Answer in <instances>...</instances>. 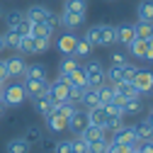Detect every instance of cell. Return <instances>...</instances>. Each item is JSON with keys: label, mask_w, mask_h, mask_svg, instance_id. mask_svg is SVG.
I'll list each match as a JSON object with an SVG mask.
<instances>
[{"label": "cell", "mask_w": 153, "mask_h": 153, "mask_svg": "<svg viewBox=\"0 0 153 153\" xmlns=\"http://www.w3.org/2000/svg\"><path fill=\"white\" fill-rule=\"evenodd\" d=\"M27 100V92L22 83H5L3 85V102L5 107H20Z\"/></svg>", "instance_id": "1"}, {"label": "cell", "mask_w": 153, "mask_h": 153, "mask_svg": "<svg viewBox=\"0 0 153 153\" xmlns=\"http://www.w3.org/2000/svg\"><path fill=\"white\" fill-rule=\"evenodd\" d=\"M83 71H85V78H88V85H90V88H97V85L105 83V66H102L97 59L88 61V63L83 66Z\"/></svg>", "instance_id": "2"}, {"label": "cell", "mask_w": 153, "mask_h": 153, "mask_svg": "<svg viewBox=\"0 0 153 153\" xmlns=\"http://www.w3.org/2000/svg\"><path fill=\"white\" fill-rule=\"evenodd\" d=\"M129 83H134V88H136L141 95H151V92H153V73H151V71L139 68V71H136V75H134Z\"/></svg>", "instance_id": "3"}, {"label": "cell", "mask_w": 153, "mask_h": 153, "mask_svg": "<svg viewBox=\"0 0 153 153\" xmlns=\"http://www.w3.org/2000/svg\"><path fill=\"white\" fill-rule=\"evenodd\" d=\"M51 15H53V12H51L49 7H44V5H29L27 12H25V17H27L32 25H46Z\"/></svg>", "instance_id": "4"}, {"label": "cell", "mask_w": 153, "mask_h": 153, "mask_svg": "<svg viewBox=\"0 0 153 153\" xmlns=\"http://www.w3.org/2000/svg\"><path fill=\"white\" fill-rule=\"evenodd\" d=\"M68 88L71 85H66V83H49V90H46V95H49V100L53 102V105H59V102H68L71 97H68Z\"/></svg>", "instance_id": "5"}, {"label": "cell", "mask_w": 153, "mask_h": 153, "mask_svg": "<svg viewBox=\"0 0 153 153\" xmlns=\"http://www.w3.org/2000/svg\"><path fill=\"white\" fill-rule=\"evenodd\" d=\"M25 92H27V97H42V95H46L49 90V80H32V78H25Z\"/></svg>", "instance_id": "6"}, {"label": "cell", "mask_w": 153, "mask_h": 153, "mask_svg": "<svg viewBox=\"0 0 153 153\" xmlns=\"http://www.w3.org/2000/svg\"><path fill=\"white\" fill-rule=\"evenodd\" d=\"M5 66H7V78H20V75H25V68H27V61L22 59L20 53L17 56H10V59H5Z\"/></svg>", "instance_id": "7"}, {"label": "cell", "mask_w": 153, "mask_h": 153, "mask_svg": "<svg viewBox=\"0 0 153 153\" xmlns=\"http://www.w3.org/2000/svg\"><path fill=\"white\" fill-rule=\"evenodd\" d=\"M59 20V25L61 27H66V29H78L83 22H85V15H78V12H68V10H63L61 12V17H56Z\"/></svg>", "instance_id": "8"}, {"label": "cell", "mask_w": 153, "mask_h": 153, "mask_svg": "<svg viewBox=\"0 0 153 153\" xmlns=\"http://www.w3.org/2000/svg\"><path fill=\"white\" fill-rule=\"evenodd\" d=\"M112 141L114 143H124V146H139L131 126H119L117 131H112Z\"/></svg>", "instance_id": "9"}, {"label": "cell", "mask_w": 153, "mask_h": 153, "mask_svg": "<svg viewBox=\"0 0 153 153\" xmlns=\"http://www.w3.org/2000/svg\"><path fill=\"white\" fill-rule=\"evenodd\" d=\"M85 112H88V122H90V124H95V126H105V124H107L109 112H107V107H105V105L90 107V109H85Z\"/></svg>", "instance_id": "10"}, {"label": "cell", "mask_w": 153, "mask_h": 153, "mask_svg": "<svg viewBox=\"0 0 153 153\" xmlns=\"http://www.w3.org/2000/svg\"><path fill=\"white\" fill-rule=\"evenodd\" d=\"M88 124H90V122H88V112H83V109H75L71 117H68V129H71L73 134H80Z\"/></svg>", "instance_id": "11"}, {"label": "cell", "mask_w": 153, "mask_h": 153, "mask_svg": "<svg viewBox=\"0 0 153 153\" xmlns=\"http://www.w3.org/2000/svg\"><path fill=\"white\" fill-rule=\"evenodd\" d=\"M75 42H78V36H75L73 32H66V34H61L59 39H56V46H59V51H61L63 56H73Z\"/></svg>", "instance_id": "12"}, {"label": "cell", "mask_w": 153, "mask_h": 153, "mask_svg": "<svg viewBox=\"0 0 153 153\" xmlns=\"http://www.w3.org/2000/svg\"><path fill=\"white\" fill-rule=\"evenodd\" d=\"M112 88H114V95H122L124 100H136V97H141V92L134 88V83H129V80H122V83L112 85Z\"/></svg>", "instance_id": "13"}, {"label": "cell", "mask_w": 153, "mask_h": 153, "mask_svg": "<svg viewBox=\"0 0 153 153\" xmlns=\"http://www.w3.org/2000/svg\"><path fill=\"white\" fill-rule=\"evenodd\" d=\"M80 136H83L88 143H92V141L107 139V129H105V126H95V124H88V126L80 131Z\"/></svg>", "instance_id": "14"}, {"label": "cell", "mask_w": 153, "mask_h": 153, "mask_svg": "<svg viewBox=\"0 0 153 153\" xmlns=\"http://www.w3.org/2000/svg\"><path fill=\"white\" fill-rule=\"evenodd\" d=\"M25 78H32V80H49V73H46L44 63H27Z\"/></svg>", "instance_id": "15"}, {"label": "cell", "mask_w": 153, "mask_h": 153, "mask_svg": "<svg viewBox=\"0 0 153 153\" xmlns=\"http://www.w3.org/2000/svg\"><path fill=\"white\" fill-rule=\"evenodd\" d=\"M112 44H117V27L100 25V46H112Z\"/></svg>", "instance_id": "16"}, {"label": "cell", "mask_w": 153, "mask_h": 153, "mask_svg": "<svg viewBox=\"0 0 153 153\" xmlns=\"http://www.w3.org/2000/svg\"><path fill=\"white\" fill-rule=\"evenodd\" d=\"M46 126H49V131H53V134H61V131H68V119H63L61 114H49L46 117Z\"/></svg>", "instance_id": "17"}, {"label": "cell", "mask_w": 153, "mask_h": 153, "mask_svg": "<svg viewBox=\"0 0 153 153\" xmlns=\"http://www.w3.org/2000/svg\"><path fill=\"white\" fill-rule=\"evenodd\" d=\"M134 39H136L134 25H119V27H117V44H124V46H129Z\"/></svg>", "instance_id": "18"}, {"label": "cell", "mask_w": 153, "mask_h": 153, "mask_svg": "<svg viewBox=\"0 0 153 153\" xmlns=\"http://www.w3.org/2000/svg\"><path fill=\"white\" fill-rule=\"evenodd\" d=\"M136 17H139V22L153 25V0H141L139 7H136Z\"/></svg>", "instance_id": "19"}, {"label": "cell", "mask_w": 153, "mask_h": 153, "mask_svg": "<svg viewBox=\"0 0 153 153\" xmlns=\"http://www.w3.org/2000/svg\"><path fill=\"white\" fill-rule=\"evenodd\" d=\"M134 136H136V141H151L153 139V126L148 122H139V124H134Z\"/></svg>", "instance_id": "20"}, {"label": "cell", "mask_w": 153, "mask_h": 153, "mask_svg": "<svg viewBox=\"0 0 153 153\" xmlns=\"http://www.w3.org/2000/svg\"><path fill=\"white\" fill-rule=\"evenodd\" d=\"M34 107H36V112H39L44 119L49 117V114H53V109H56V105L49 100V95H42V97H36V100H34Z\"/></svg>", "instance_id": "21"}, {"label": "cell", "mask_w": 153, "mask_h": 153, "mask_svg": "<svg viewBox=\"0 0 153 153\" xmlns=\"http://www.w3.org/2000/svg\"><path fill=\"white\" fill-rule=\"evenodd\" d=\"M129 51H131V56L134 59H146V51H148V42L146 39H134L129 46H126Z\"/></svg>", "instance_id": "22"}, {"label": "cell", "mask_w": 153, "mask_h": 153, "mask_svg": "<svg viewBox=\"0 0 153 153\" xmlns=\"http://www.w3.org/2000/svg\"><path fill=\"white\" fill-rule=\"evenodd\" d=\"M5 153H29V143L25 139H10L5 143Z\"/></svg>", "instance_id": "23"}, {"label": "cell", "mask_w": 153, "mask_h": 153, "mask_svg": "<svg viewBox=\"0 0 153 153\" xmlns=\"http://www.w3.org/2000/svg\"><path fill=\"white\" fill-rule=\"evenodd\" d=\"M3 44H5V49H10V51L17 53V49H20V34H17L15 29H7L3 34Z\"/></svg>", "instance_id": "24"}, {"label": "cell", "mask_w": 153, "mask_h": 153, "mask_svg": "<svg viewBox=\"0 0 153 153\" xmlns=\"http://www.w3.org/2000/svg\"><path fill=\"white\" fill-rule=\"evenodd\" d=\"M80 102L90 109V107H97L100 105V97H97V90H95V88H85V92H83V97H80Z\"/></svg>", "instance_id": "25"}, {"label": "cell", "mask_w": 153, "mask_h": 153, "mask_svg": "<svg viewBox=\"0 0 153 153\" xmlns=\"http://www.w3.org/2000/svg\"><path fill=\"white\" fill-rule=\"evenodd\" d=\"M134 32H136V39H151L153 36V25L151 22H136L134 25Z\"/></svg>", "instance_id": "26"}, {"label": "cell", "mask_w": 153, "mask_h": 153, "mask_svg": "<svg viewBox=\"0 0 153 153\" xmlns=\"http://www.w3.org/2000/svg\"><path fill=\"white\" fill-rule=\"evenodd\" d=\"M143 112V102H141V97H136V100H126L124 102V117H134V114H141Z\"/></svg>", "instance_id": "27"}, {"label": "cell", "mask_w": 153, "mask_h": 153, "mask_svg": "<svg viewBox=\"0 0 153 153\" xmlns=\"http://www.w3.org/2000/svg\"><path fill=\"white\" fill-rule=\"evenodd\" d=\"M17 53H20V56H29V53H34V36H32V34L20 36V49H17Z\"/></svg>", "instance_id": "28"}, {"label": "cell", "mask_w": 153, "mask_h": 153, "mask_svg": "<svg viewBox=\"0 0 153 153\" xmlns=\"http://www.w3.org/2000/svg\"><path fill=\"white\" fill-rule=\"evenodd\" d=\"M97 90V97H100V105H107L112 97H114V88L109 85V83H102V85H97L95 88Z\"/></svg>", "instance_id": "29"}, {"label": "cell", "mask_w": 153, "mask_h": 153, "mask_svg": "<svg viewBox=\"0 0 153 153\" xmlns=\"http://www.w3.org/2000/svg\"><path fill=\"white\" fill-rule=\"evenodd\" d=\"M22 20H25V12H20V10H10V12H5V25H7V29H15Z\"/></svg>", "instance_id": "30"}, {"label": "cell", "mask_w": 153, "mask_h": 153, "mask_svg": "<svg viewBox=\"0 0 153 153\" xmlns=\"http://www.w3.org/2000/svg\"><path fill=\"white\" fill-rule=\"evenodd\" d=\"M32 36H34V39H51L53 29L46 27V25H32Z\"/></svg>", "instance_id": "31"}, {"label": "cell", "mask_w": 153, "mask_h": 153, "mask_svg": "<svg viewBox=\"0 0 153 153\" xmlns=\"http://www.w3.org/2000/svg\"><path fill=\"white\" fill-rule=\"evenodd\" d=\"M90 51H92V46L85 39H78V42H75V49H73V56H75V59H88Z\"/></svg>", "instance_id": "32"}, {"label": "cell", "mask_w": 153, "mask_h": 153, "mask_svg": "<svg viewBox=\"0 0 153 153\" xmlns=\"http://www.w3.org/2000/svg\"><path fill=\"white\" fill-rule=\"evenodd\" d=\"M63 10H68V12H78V15H85L88 3H85V0H66Z\"/></svg>", "instance_id": "33"}, {"label": "cell", "mask_w": 153, "mask_h": 153, "mask_svg": "<svg viewBox=\"0 0 153 153\" xmlns=\"http://www.w3.org/2000/svg\"><path fill=\"white\" fill-rule=\"evenodd\" d=\"M75 109H78V107H75V102H71V100H68V102H59L53 112H56V114H61L63 119H68V117H71V114H73Z\"/></svg>", "instance_id": "34"}, {"label": "cell", "mask_w": 153, "mask_h": 153, "mask_svg": "<svg viewBox=\"0 0 153 153\" xmlns=\"http://www.w3.org/2000/svg\"><path fill=\"white\" fill-rule=\"evenodd\" d=\"M83 39H85L90 46H100V25L90 27V29L85 32V36H83Z\"/></svg>", "instance_id": "35"}, {"label": "cell", "mask_w": 153, "mask_h": 153, "mask_svg": "<svg viewBox=\"0 0 153 153\" xmlns=\"http://www.w3.org/2000/svg\"><path fill=\"white\" fill-rule=\"evenodd\" d=\"M71 148H73V153H90V146H88V141L80 136H75V139H71Z\"/></svg>", "instance_id": "36"}, {"label": "cell", "mask_w": 153, "mask_h": 153, "mask_svg": "<svg viewBox=\"0 0 153 153\" xmlns=\"http://www.w3.org/2000/svg\"><path fill=\"white\" fill-rule=\"evenodd\" d=\"M75 68H80V61L75 59V56H63V61H61V73H71Z\"/></svg>", "instance_id": "37"}, {"label": "cell", "mask_w": 153, "mask_h": 153, "mask_svg": "<svg viewBox=\"0 0 153 153\" xmlns=\"http://www.w3.org/2000/svg\"><path fill=\"white\" fill-rule=\"evenodd\" d=\"M27 143H39L42 141V129H36V126H29L27 131H25V136H22Z\"/></svg>", "instance_id": "38"}, {"label": "cell", "mask_w": 153, "mask_h": 153, "mask_svg": "<svg viewBox=\"0 0 153 153\" xmlns=\"http://www.w3.org/2000/svg\"><path fill=\"white\" fill-rule=\"evenodd\" d=\"M136 71H139V68L134 66V63H129V61H126L124 66H119V73H122V80H131L134 75H136Z\"/></svg>", "instance_id": "39"}, {"label": "cell", "mask_w": 153, "mask_h": 153, "mask_svg": "<svg viewBox=\"0 0 153 153\" xmlns=\"http://www.w3.org/2000/svg\"><path fill=\"white\" fill-rule=\"evenodd\" d=\"M88 146H90V153H107V148H109V139L92 141V143H88Z\"/></svg>", "instance_id": "40"}, {"label": "cell", "mask_w": 153, "mask_h": 153, "mask_svg": "<svg viewBox=\"0 0 153 153\" xmlns=\"http://www.w3.org/2000/svg\"><path fill=\"white\" fill-rule=\"evenodd\" d=\"M136 146H124V143H114V141H109V148H107V153H131Z\"/></svg>", "instance_id": "41"}, {"label": "cell", "mask_w": 153, "mask_h": 153, "mask_svg": "<svg viewBox=\"0 0 153 153\" xmlns=\"http://www.w3.org/2000/svg\"><path fill=\"white\" fill-rule=\"evenodd\" d=\"M51 49V39H34V53H46Z\"/></svg>", "instance_id": "42"}, {"label": "cell", "mask_w": 153, "mask_h": 153, "mask_svg": "<svg viewBox=\"0 0 153 153\" xmlns=\"http://www.w3.org/2000/svg\"><path fill=\"white\" fill-rule=\"evenodd\" d=\"M15 32H17V34H20V36H27V34H32V22L27 20V17H25V20H22L20 25H17V27H15Z\"/></svg>", "instance_id": "43"}, {"label": "cell", "mask_w": 153, "mask_h": 153, "mask_svg": "<svg viewBox=\"0 0 153 153\" xmlns=\"http://www.w3.org/2000/svg\"><path fill=\"white\" fill-rule=\"evenodd\" d=\"M109 63H112V66H124V63H126V56L119 53V51H112V53H109Z\"/></svg>", "instance_id": "44"}, {"label": "cell", "mask_w": 153, "mask_h": 153, "mask_svg": "<svg viewBox=\"0 0 153 153\" xmlns=\"http://www.w3.org/2000/svg\"><path fill=\"white\" fill-rule=\"evenodd\" d=\"M53 153H73V148H71V139L59 141V143H56V148H53Z\"/></svg>", "instance_id": "45"}, {"label": "cell", "mask_w": 153, "mask_h": 153, "mask_svg": "<svg viewBox=\"0 0 153 153\" xmlns=\"http://www.w3.org/2000/svg\"><path fill=\"white\" fill-rule=\"evenodd\" d=\"M39 146H42L44 151H53V148H56V143H53L51 139H46V136H42V141H39Z\"/></svg>", "instance_id": "46"}, {"label": "cell", "mask_w": 153, "mask_h": 153, "mask_svg": "<svg viewBox=\"0 0 153 153\" xmlns=\"http://www.w3.org/2000/svg\"><path fill=\"white\" fill-rule=\"evenodd\" d=\"M0 80L3 83H7L10 78H7V66H5V59H0Z\"/></svg>", "instance_id": "47"}, {"label": "cell", "mask_w": 153, "mask_h": 153, "mask_svg": "<svg viewBox=\"0 0 153 153\" xmlns=\"http://www.w3.org/2000/svg\"><path fill=\"white\" fill-rule=\"evenodd\" d=\"M146 61L153 63V44H151V42H148V51H146Z\"/></svg>", "instance_id": "48"}, {"label": "cell", "mask_w": 153, "mask_h": 153, "mask_svg": "<svg viewBox=\"0 0 153 153\" xmlns=\"http://www.w3.org/2000/svg\"><path fill=\"white\" fill-rule=\"evenodd\" d=\"M5 49V44H3V34H0V51H3Z\"/></svg>", "instance_id": "49"}, {"label": "cell", "mask_w": 153, "mask_h": 153, "mask_svg": "<svg viewBox=\"0 0 153 153\" xmlns=\"http://www.w3.org/2000/svg\"><path fill=\"white\" fill-rule=\"evenodd\" d=\"M148 143H151V153H153V139H151V141H148Z\"/></svg>", "instance_id": "50"}, {"label": "cell", "mask_w": 153, "mask_h": 153, "mask_svg": "<svg viewBox=\"0 0 153 153\" xmlns=\"http://www.w3.org/2000/svg\"><path fill=\"white\" fill-rule=\"evenodd\" d=\"M131 153H139V148H134V151H131Z\"/></svg>", "instance_id": "51"}, {"label": "cell", "mask_w": 153, "mask_h": 153, "mask_svg": "<svg viewBox=\"0 0 153 153\" xmlns=\"http://www.w3.org/2000/svg\"><path fill=\"white\" fill-rule=\"evenodd\" d=\"M3 85H5V83H3V80H0V88H3Z\"/></svg>", "instance_id": "52"}]
</instances>
